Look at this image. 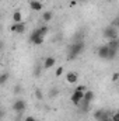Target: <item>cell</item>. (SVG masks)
Instances as JSON below:
<instances>
[{
	"instance_id": "1",
	"label": "cell",
	"mask_w": 119,
	"mask_h": 121,
	"mask_svg": "<svg viewBox=\"0 0 119 121\" xmlns=\"http://www.w3.org/2000/svg\"><path fill=\"white\" fill-rule=\"evenodd\" d=\"M84 51V42L83 41H76L74 44H71L70 47H69V49H67V52H69V59H76L81 52Z\"/></svg>"
},
{
	"instance_id": "2",
	"label": "cell",
	"mask_w": 119,
	"mask_h": 121,
	"mask_svg": "<svg viewBox=\"0 0 119 121\" xmlns=\"http://www.w3.org/2000/svg\"><path fill=\"white\" fill-rule=\"evenodd\" d=\"M84 93H86L84 90H80L79 87H76L74 91L71 93V96H70V101H71L74 106L79 107V106L81 104V101L84 100Z\"/></svg>"
},
{
	"instance_id": "3",
	"label": "cell",
	"mask_w": 119,
	"mask_h": 121,
	"mask_svg": "<svg viewBox=\"0 0 119 121\" xmlns=\"http://www.w3.org/2000/svg\"><path fill=\"white\" fill-rule=\"evenodd\" d=\"M102 35H104V38H107L108 41H111V39H114V38H118V28L114 27V26L111 24V26L105 27V30H104V32H102Z\"/></svg>"
},
{
	"instance_id": "4",
	"label": "cell",
	"mask_w": 119,
	"mask_h": 121,
	"mask_svg": "<svg viewBox=\"0 0 119 121\" xmlns=\"http://www.w3.org/2000/svg\"><path fill=\"white\" fill-rule=\"evenodd\" d=\"M112 117V113L111 111H107L104 108H98L95 113H94V118L95 121H104V120H108Z\"/></svg>"
},
{
	"instance_id": "5",
	"label": "cell",
	"mask_w": 119,
	"mask_h": 121,
	"mask_svg": "<svg viewBox=\"0 0 119 121\" xmlns=\"http://www.w3.org/2000/svg\"><path fill=\"white\" fill-rule=\"evenodd\" d=\"M46 34H48V27L42 26V27H39V28H36V30H34L32 32H31L30 41H34V39L38 38V37H45Z\"/></svg>"
},
{
	"instance_id": "6",
	"label": "cell",
	"mask_w": 119,
	"mask_h": 121,
	"mask_svg": "<svg viewBox=\"0 0 119 121\" xmlns=\"http://www.w3.org/2000/svg\"><path fill=\"white\" fill-rule=\"evenodd\" d=\"M97 54H98V56L101 59H109V47H108V44L107 45H101L98 48Z\"/></svg>"
},
{
	"instance_id": "7",
	"label": "cell",
	"mask_w": 119,
	"mask_h": 121,
	"mask_svg": "<svg viewBox=\"0 0 119 121\" xmlns=\"http://www.w3.org/2000/svg\"><path fill=\"white\" fill-rule=\"evenodd\" d=\"M13 110H14L16 113H23V111L25 110V101H24L23 99L16 100L14 104H13Z\"/></svg>"
},
{
	"instance_id": "8",
	"label": "cell",
	"mask_w": 119,
	"mask_h": 121,
	"mask_svg": "<svg viewBox=\"0 0 119 121\" xmlns=\"http://www.w3.org/2000/svg\"><path fill=\"white\" fill-rule=\"evenodd\" d=\"M10 31L11 32H17V34H23L25 31V24L24 23H14V24H11Z\"/></svg>"
},
{
	"instance_id": "9",
	"label": "cell",
	"mask_w": 119,
	"mask_h": 121,
	"mask_svg": "<svg viewBox=\"0 0 119 121\" xmlns=\"http://www.w3.org/2000/svg\"><path fill=\"white\" fill-rule=\"evenodd\" d=\"M66 82H67V83H71V85L77 83V82H79V75H77L76 72H73V70L67 72V73H66Z\"/></svg>"
},
{
	"instance_id": "10",
	"label": "cell",
	"mask_w": 119,
	"mask_h": 121,
	"mask_svg": "<svg viewBox=\"0 0 119 121\" xmlns=\"http://www.w3.org/2000/svg\"><path fill=\"white\" fill-rule=\"evenodd\" d=\"M55 65H56V59L53 56H48V58H45V60H44V69H51Z\"/></svg>"
},
{
	"instance_id": "11",
	"label": "cell",
	"mask_w": 119,
	"mask_h": 121,
	"mask_svg": "<svg viewBox=\"0 0 119 121\" xmlns=\"http://www.w3.org/2000/svg\"><path fill=\"white\" fill-rule=\"evenodd\" d=\"M30 7H31V10H34V11H41L44 9V4L41 3V0H38V1H30Z\"/></svg>"
},
{
	"instance_id": "12",
	"label": "cell",
	"mask_w": 119,
	"mask_h": 121,
	"mask_svg": "<svg viewBox=\"0 0 119 121\" xmlns=\"http://www.w3.org/2000/svg\"><path fill=\"white\" fill-rule=\"evenodd\" d=\"M108 47H109L111 49H115V51H118L119 52V38H114V39H111V41L108 42Z\"/></svg>"
},
{
	"instance_id": "13",
	"label": "cell",
	"mask_w": 119,
	"mask_h": 121,
	"mask_svg": "<svg viewBox=\"0 0 119 121\" xmlns=\"http://www.w3.org/2000/svg\"><path fill=\"white\" fill-rule=\"evenodd\" d=\"M94 91L92 90H86V93H84V101H87V103H91L92 100H94Z\"/></svg>"
},
{
	"instance_id": "14",
	"label": "cell",
	"mask_w": 119,
	"mask_h": 121,
	"mask_svg": "<svg viewBox=\"0 0 119 121\" xmlns=\"http://www.w3.org/2000/svg\"><path fill=\"white\" fill-rule=\"evenodd\" d=\"M13 21L14 23H23V13L21 11H14L13 13Z\"/></svg>"
},
{
	"instance_id": "15",
	"label": "cell",
	"mask_w": 119,
	"mask_h": 121,
	"mask_svg": "<svg viewBox=\"0 0 119 121\" xmlns=\"http://www.w3.org/2000/svg\"><path fill=\"white\" fill-rule=\"evenodd\" d=\"M52 17H53V13H52V11H45V13L42 14V20H44L45 23H46V21H51Z\"/></svg>"
},
{
	"instance_id": "16",
	"label": "cell",
	"mask_w": 119,
	"mask_h": 121,
	"mask_svg": "<svg viewBox=\"0 0 119 121\" xmlns=\"http://www.w3.org/2000/svg\"><path fill=\"white\" fill-rule=\"evenodd\" d=\"M7 79H8V73H1V76H0V85H6Z\"/></svg>"
},
{
	"instance_id": "17",
	"label": "cell",
	"mask_w": 119,
	"mask_h": 121,
	"mask_svg": "<svg viewBox=\"0 0 119 121\" xmlns=\"http://www.w3.org/2000/svg\"><path fill=\"white\" fill-rule=\"evenodd\" d=\"M35 97H36L38 100H42V99H44V94H42V91L39 90V89L35 90Z\"/></svg>"
},
{
	"instance_id": "18",
	"label": "cell",
	"mask_w": 119,
	"mask_h": 121,
	"mask_svg": "<svg viewBox=\"0 0 119 121\" xmlns=\"http://www.w3.org/2000/svg\"><path fill=\"white\" fill-rule=\"evenodd\" d=\"M63 72H64V69H63V66H59V68L56 69V72H55V75H56V76H62V75H63Z\"/></svg>"
},
{
	"instance_id": "19",
	"label": "cell",
	"mask_w": 119,
	"mask_h": 121,
	"mask_svg": "<svg viewBox=\"0 0 119 121\" xmlns=\"http://www.w3.org/2000/svg\"><path fill=\"white\" fill-rule=\"evenodd\" d=\"M114 121H119V111H115V113H112V117H111Z\"/></svg>"
},
{
	"instance_id": "20",
	"label": "cell",
	"mask_w": 119,
	"mask_h": 121,
	"mask_svg": "<svg viewBox=\"0 0 119 121\" xmlns=\"http://www.w3.org/2000/svg\"><path fill=\"white\" fill-rule=\"evenodd\" d=\"M112 26H114V27H116V28H119V16H116V18L112 21Z\"/></svg>"
},
{
	"instance_id": "21",
	"label": "cell",
	"mask_w": 119,
	"mask_h": 121,
	"mask_svg": "<svg viewBox=\"0 0 119 121\" xmlns=\"http://www.w3.org/2000/svg\"><path fill=\"white\" fill-rule=\"evenodd\" d=\"M56 94H58V90H55V89H52V90H51V97H55Z\"/></svg>"
},
{
	"instance_id": "22",
	"label": "cell",
	"mask_w": 119,
	"mask_h": 121,
	"mask_svg": "<svg viewBox=\"0 0 119 121\" xmlns=\"http://www.w3.org/2000/svg\"><path fill=\"white\" fill-rule=\"evenodd\" d=\"M20 91H21V87H20V86H16V89H14V93H16V94H18Z\"/></svg>"
},
{
	"instance_id": "23",
	"label": "cell",
	"mask_w": 119,
	"mask_h": 121,
	"mask_svg": "<svg viewBox=\"0 0 119 121\" xmlns=\"http://www.w3.org/2000/svg\"><path fill=\"white\" fill-rule=\"evenodd\" d=\"M24 121H36V120H35V118H34L32 116H28V117H27V118H25Z\"/></svg>"
},
{
	"instance_id": "24",
	"label": "cell",
	"mask_w": 119,
	"mask_h": 121,
	"mask_svg": "<svg viewBox=\"0 0 119 121\" xmlns=\"http://www.w3.org/2000/svg\"><path fill=\"white\" fill-rule=\"evenodd\" d=\"M118 79H119V73H115V75H114V78H112V80H114V82H116Z\"/></svg>"
},
{
	"instance_id": "25",
	"label": "cell",
	"mask_w": 119,
	"mask_h": 121,
	"mask_svg": "<svg viewBox=\"0 0 119 121\" xmlns=\"http://www.w3.org/2000/svg\"><path fill=\"white\" fill-rule=\"evenodd\" d=\"M35 75H36V76L41 75V68H36V69H35Z\"/></svg>"
},
{
	"instance_id": "26",
	"label": "cell",
	"mask_w": 119,
	"mask_h": 121,
	"mask_svg": "<svg viewBox=\"0 0 119 121\" xmlns=\"http://www.w3.org/2000/svg\"><path fill=\"white\" fill-rule=\"evenodd\" d=\"M104 121H114L112 118H108V120H104Z\"/></svg>"
},
{
	"instance_id": "27",
	"label": "cell",
	"mask_w": 119,
	"mask_h": 121,
	"mask_svg": "<svg viewBox=\"0 0 119 121\" xmlns=\"http://www.w3.org/2000/svg\"><path fill=\"white\" fill-rule=\"evenodd\" d=\"M30 1H38V0H30Z\"/></svg>"
},
{
	"instance_id": "28",
	"label": "cell",
	"mask_w": 119,
	"mask_h": 121,
	"mask_svg": "<svg viewBox=\"0 0 119 121\" xmlns=\"http://www.w3.org/2000/svg\"><path fill=\"white\" fill-rule=\"evenodd\" d=\"M81 1H88V0H81Z\"/></svg>"
},
{
	"instance_id": "29",
	"label": "cell",
	"mask_w": 119,
	"mask_h": 121,
	"mask_svg": "<svg viewBox=\"0 0 119 121\" xmlns=\"http://www.w3.org/2000/svg\"><path fill=\"white\" fill-rule=\"evenodd\" d=\"M36 121H38V120H36Z\"/></svg>"
}]
</instances>
